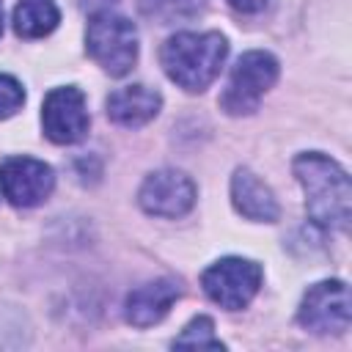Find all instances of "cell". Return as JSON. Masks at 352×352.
I'll list each match as a JSON object with an SVG mask.
<instances>
[{"label": "cell", "instance_id": "6da1fadb", "mask_svg": "<svg viewBox=\"0 0 352 352\" xmlns=\"http://www.w3.org/2000/svg\"><path fill=\"white\" fill-rule=\"evenodd\" d=\"M294 176L302 184L308 217L322 228L346 231L352 206V184L346 170L336 160L308 151L294 160Z\"/></svg>", "mask_w": 352, "mask_h": 352}, {"label": "cell", "instance_id": "7a4b0ae2", "mask_svg": "<svg viewBox=\"0 0 352 352\" xmlns=\"http://www.w3.org/2000/svg\"><path fill=\"white\" fill-rule=\"evenodd\" d=\"M226 55H228V44L217 30H206V33L184 30L162 44L160 60L165 74L179 88L198 94L220 74Z\"/></svg>", "mask_w": 352, "mask_h": 352}, {"label": "cell", "instance_id": "3957f363", "mask_svg": "<svg viewBox=\"0 0 352 352\" xmlns=\"http://www.w3.org/2000/svg\"><path fill=\"white\" fill-rule=\"evenodd\" d=\"M88 55L113 77H124L138 60V30L135 25L113 11L91 16L85 30Z\"/></svg>", "mask_w": 352, "mask_h": 352}, {"label": "cell", "instance_id": "277c9868", "mask_svg": "<svg viewBox=\"0 0 352 352\" xmlns=\"http://www.w3.org/2000/svg\"><path fill=\"white\" fill-rule=\"evenodd\" d=\"M278 72H280V66L270 52H264V50L245 52L236 60V66L231 69L228 85L220 96L223 110L231 116H248V113L258 110V102L275 85Z\"/></svg>", "mask_w": 352, "mask_h": 352}, {"label": "cell", "instance_id": "5b68a950", "mask_svg": "<svg viewBox=\"0 0 352 352\" xmlns=\"http://www.w3.org/2000/svg\"><path fill=\"white\" fill-rule=\"evenodd\" d=\"M201 286H204L206 297L212 302H217L220 308L239 311L256 297V292L261 286V267L250 258L228 256V258L214 261L201 275Z\"/></svg>", "mask_w": 352, "mask_h": 352}, {"label": "cell", "instance_id": "8992f818", "mask_svg": "<svg viewBox=\"0 0 352 352\" xmlns=\"http://www.w3.org/2000/svg\"><path fill=\"white\" fill-rule=\"evenodd\" d=\"M349 289L344 280L314 283L297 311V319L311 333H344L349 327Z\"/></svg>", "mask_w": 352, "mask_h": 352}, {"label": "cell", "instance_id": "52a82bcc", "mask_svg": "<svg viewBox=\"0 0 352 352\" xmlns=\"http://www.w3.org/2000/svg\"><path fill=\"white\" fill-rule=\"evenodd\" d=\"M55 187V173L47 162L33 157H6L0 162V190L8 204L30 209L50 198Z\"/></svg>", "mask_w": 352, "mask_h": 352}, {"label": "cell", "instance_id": "ba28073f", "mask_svg": "<svg viewBox=\"0 0 352 352\" xmlns=\"http://www.w3.org/2000/svg\"><path fill=\"white\" fill-rule=\"evenodd\" d=\"M88 107H85V94L74 85H63V88H52L44 99L41 107V126L44 135L52 143L69 146L85 138L88 132Z\"/></svg>", "mask_w": 352, "mask_h": 352}, {"label": "cell", "instance_id": "9c48e42d", "mask_svg": "<svg viewBox=\"0 0 352 352\" xmlns=\"http://www.w3.org/2000/svg\"><path fill=\"white\" fill-rule=\"evenodd\" d=\"M138 201L143 212L154 217H182L195 204V184L182 170H170V168L154 170L146 176Z\"/></svg>", "mask_w": 352, "mask_h": 352}, {"label": "cell", "instance_id": "30bf717a", "mask_svg": "<svg viewBox=\"0 0 352 352\" xmlns=\"http://www.w3.org/2000/svg\"><path fill=\"white\" fill-rule=\"evenodd\" d=\"M104 107H107L110 121H116L118 126H126V129H138L160 113L162 96L148 85H124L107 96Z\"/></svg>", "mask_w": 352, "mask_h": 352}, {"label": "cell", "instance_id": "8fae6325", "mask_svg": "<svg viewBox=\"0 0 352 352\" xmlns=\"http://www.w3.org/2000/svg\"><path fill=\"white\" fill-rule=\"evenodd\" d=\"M179 294H182L179 283L170 278H160V280L132 289L126 297V322L135 327L157 324L170 311V305L179 300Z\"/></svg>", "mask_w": 352, "mask_h": 352}, {"label": "cell", "instance_id": "7c38bea8", "mask_svg": "<svg viewBox=\"0 0 352 352\" xmlns=\"http://www.w3.org/2000/svg\"><path fill=\"white\" fill-rule=\"evenodd\" d=\"M231 201L234 209L256 223H275L280 209L272 195V190L248 168H236L231 176Z\"/></svg>", "mask_w": 352, "mask_h": 352}, {"label": "cell", "instance_id": "4fadbf2b", "mask_svg": "<svg viewBox=\"0 0 352 352\" xmlns=\"http://www.w3.org/2000/svg\"><path fill=\"white\" fill-rule=\"evenodd\" d=\"M60 22L55 0H19L14 8V30L22 38H41Z\"/></svg>", "mask_w": 352, "mask_h": 352}, {"label": "cell", "instance_id": "5bb4252c", "mask_svg": "<svg viewBox=\"0 0 352 352\" xmlns=\"http://www.w3.org/2000/svg\"><path fill=\"white\" fill-rule=\"evenodd\" d=\"M173 346H179V349H223L226 344L214 336V324L209 316H195L173 338Z\"/></svg>", "mask_w": 352, "mask_h": 352}, {"label": "cell", "instance_id": "9a60e30c", "mask_svg": "<svg viewBox=\"0 0 352 352\" xmlns=\"http://www.w3.org/2000/svg\"><path fill=\"white\" fill-rule=\"evenodd\" d=\"M25 104V88L11 74H0V118L14 116Z\"/></svg>", "mask_w": 352, "mask_h": 352}, {"label": "cell", "instance_id": "2e32d148", "mask_svg": "<svg viewBox=\"0 0 352 352\" xmlns=\"http://www.w3.org/2000/svg\"><path fill=\"white\" fill-rule=\"evenodd\" d=\"M228 6L239 14H261L272 6V0H228Z\"/></svg>", "mask_w": 352, "mask_h": 352}, {"label": "cell", "instance_id": "e0dca14e", "mask_svg": "<svg viewBox=\"0 0 352 352\" xmlns=\"http://www.w3.org/2000/svg\"><path fill=\"white\" fill-rule=\"evenodd\" d=\"M0 33H3V11H0Z\"/></svg>", "mask_w": 352, "mask_h": 352}]
</instances>
